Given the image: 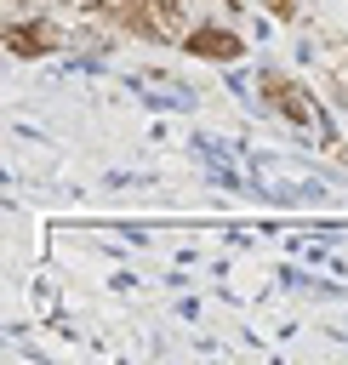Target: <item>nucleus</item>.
I'll use <instances>...</instances> for the list:
<instances>
[{
    "instance_id": "5",
    "label": "nucleus",
    "mask_w": 348,
    "mask_h": 365,
    "mask_svg": "<svg viewBox=\"0 0 348 365\" xmlns=\"http://www.w3.org/2000/svg\"><path fill=\"white\" fill-rule=\"evenodd\" d=\"M319 68H325V80L348 97V46L342 40H331V46H319Z\"/></svg>"
},
{
    "instance_id": "3",
    "label": "nucleus",
    "mask_w": 348,
    "mask_h": 365,
    "mask_svg": "<svg viewBox=\"0 0 348 365\" xmlns=\"http://www.w3.org/2000/svg\"><path fill=\"white\" fill-rule=\"evenodd\" d=\"M183 51H188V57H205V63H234V57L245 51V40H240L234 29H222V23H194V29L183 34Z\"/></svg>"
},
{
    "instance_id": "4",
    "label": "nucleus",
    "mask_w": 348,
    "mask_h": 365,
    "mask_svg": "<svg viewBox=\"0 0 348 365\" xmlns=\"http://www.w3.org/2000/svg\"><path fill=\"white\" fill-rule=\"evenodd\" d=\"M57 40H63V29L46 23V17H11V23H6L11 57H46V51H57Z\"/></svg>"
},
{
    "instance_id": "1",
    "label": "nucleus",
    "mask_w": 348,
    "mask_h": 365,
    "mask_svg": "<svg viewBox=\"0 0 348 365\" xmlns=\"http://www.w3.org/2000/svg\"><path fill=\"white\" fill-rule=\"evenodd\" d=\"M114 17L131 29V34H148V40H183L194 23V0H120Z\"/></svg>"
},
{
    "instance_id": "6",
    "label": "nucleus",
    "mask_w": 348,
    "mask_h": 365,
    "mask_svg": "<svg viewBox=\"0 0 348 365\" xmlns=\"http://www.w3.org/2000/svg\"><path fill=\"white\" fill-rule=\"evenodd\" d=\"M268 6H274L280 17H297V6H302V0H268Z\"/></svg>"
},
{
    "instance_id": "2",
    "label": "nucleus",
    "mask_w": 348,
    "mask_h": 365,
    "mask_svg": "<svg viewBox=\"0 0 348 365\" xmlns=\"http://www.w3.org/2000/svg\"><path fill=\"white\" fill-rule=\"evenodd\" d=\"M262 97H268V108H274L280 120H291V125H308V131H314V125L325 120L319 103L308 97V86L291 80V74H274V68H268V74H262Z\"/></svg>"
},
{
    "instance_id": "7",
    "label": "nucleus",
    "mask_w": 348,
    "mask_h": 365,
    "mask_svg": "<svg viewBox=\"0 0 348 365\" xmlns=\"http://www.w3.org/2000/svg\"><path fill=\"white\" fill-rule=\"evenodd\" d=\"M234 6H245V0H234Z\"/></svg>"
}]
</instances>
